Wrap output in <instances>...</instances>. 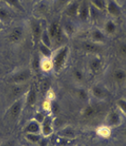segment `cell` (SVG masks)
I'll return each mask as SVG.
<instances>
[{
	"label": "cell",
	"instance_id": "44dd1931",
	"mask_svg": "<svg viewBox=\"0 0 126 146\" xmlns=\"http://www.w3.org/2000/svg\"><path fill=\"white\" fill-rule=\"evenodd\" d=\"M103 31L106 35V36H111L116 33L117 31V25L112 19H107L106 21L103 23Z\"/></svg>",
	"mask_w": 126,
	"mask_h": 146
},
{
	"label": "cell",
	"instance_id": "7dc6e473",
	"mask_svg": "<svg viewBox=\"0 0 126 146\" xmlns=\"http://www.w3.org/2000/svg\"><path fill=\"white\" fill-rule=\"evenodd\" d=\"M123 135H124V136L126 137V128H125V129L123 130Z\"/></svg>",
	"mask_w": 126,
	"mask_h": 146
},
{
	"label": "cell",
	"instance_id": "30bf717a",
	"mask_svg": "<svg viewBox=\"0 0 126 146\" xmlns=\"http://www.w3.org/2000/svg\"><path fill=\"white\" fill-rule=\"evenodd\" d=\"M54 133V119L51 114H47L41 123V134L43 137H49Z\"/></svg>",
	"mask_w": 126,
	"mask_h": 146
},
{
	"label": "cell",
	"instance_id": "f35d334b",
	"mask_svg": "<svg viewBox=\"0 0 126 146\" xmlns=\"http://www.w3.org/2000/svg\"><path fill=\"white\" fill-rule=\"evenodd\" d=\"M45 99L51 101V102H54L55 99V93L54 91V89H52L51 87L45 92Z\"/></svg>",
	"mask_w": 126,
	"mask_h": 146
},
{
	"label": "cell",
	"instance_id": "836d02e7",
	"mask_svg": "<svg viewBox=\"0 0 126 146\" xmlns=\"http://www.w3.org/2000/svg\"><path fill=\"white\" fill-rule=\"evenodd\" d=\"M116 106L120 110V112L126 117V99L124 98L118 99L116 101Z\"/></svg>",
	"mask_w": 126,
	"mask_h": 146
},
{
	"label": "cell",
	"instance_id": "ac0fdd59",
	"mask_svg": "<svg viewBox=\"0 0 126 146\" xmlns=\"http://www.w3.org/2000/svg\"><path fill=\"white\" fill-rule=\"evenodd\" d=\"M108 15L112 16L113 17H118L122 15V9L118 5V3L114 0H109L107 1L106 5V10H105Z\"/></svg>",
	"mask_w": 126,
	"mask_h": 146
},
{
	"label": "cell",
	"instance_id": "277c9868",
	"mask_svg": "<svg viewBox=\"0 0 126 146\" xmlns=\"http://www.w3.org/2000/svg\"><path fill=\"white\" fill-rule=\"evenodd\" d=\"M26 36V29L23 26L14 27L7 36V40L11 44H17L21 43Z\"/></svg>",
	"mask_w": 126,
	"mask_h": 146
},
{
	"label": "cell",
	"instance_id": "4316f807",
	"mask_svg": "<svg viewBox=\"0 0 126 146\" xmlns=\"http://www.w3.org/2000/svg\"><path fill=\"white\" fill-rule=\"evenodd\" d=\"M75 95L76 97L81 101L83 103H87L89 101V97H90V93L87 91L86 89H84L82 86H79L76 91H75Z\"/></svg>",
	"mask_w": 126,
	"mask_h": 146
},
{
	"label": "cell",
	"instance_id": "8d00e7d4",
	"mask_svg": "<svg viewBox=\"0 0 126 146\" xmlns=\"http://www.w3.org/2000/svg\"><path fill=\"white\" fill-rule=\"evenodd\" d=\"M40 60H41V56L40 54H34V57L31 61V67L34 70H39L40 69Z\"/></svg>",
	"mask_w": 126,
	"mask_h": 146
},
{
	"label": "cell",
	"instance_id": "7c38bea8",
	"mask_svg": "<svg viewBox=\"0 0 126 146\" xmlns=\"http://www.w3.org/2000/svg\"><path fill=\"white\" fill-rule=\"evenodd\" d=\"M80 2H81V0H72V1L66 6V7L64 9V14H65V16L67 17V18H70V19L77 18Z\"/></svg>",
	"mask_w": 126,
	"mask_h": 146
},
{
	"label": "cell",
	"instance_id": "83f0119b",
	"mask_svg": "<svg viewBox=\"0 0 126 146\" xmlns=\"http://www.w3.org/2000/svg\"><path fill=\"white\" fill-rule=\"evenodd\" d=\"M59 136H61L64 139H69L72 140L74 139L75 136H76V133H75V131L71 128V127H65L64 129H62L61 131H59L58 133Z\"/></svg>",
	"mask_w": 126,
	"mask_h": 146
},
{
	"label": "cell",
	"instance_id": "f907efd6",
	"mask_svg": "<svg viewBox=\"0 0 126 146\" xmlns=\"http://www.w3.org/2000/svg\"><path fill=\"white\" fill-rule=\"evenodd\" d=\"M14 146H15V145H14Z\"/></svg>",
	"mask_w": 126,
	"mask_h": 146
},
{
	"label": "cell",
	"instance_id": "d6a6232c",
	"mask_svg": "<svg viewBox=\"0 0 126 146\" xmlns=\"http://www.w3.org/2000/svg\"><path fill=\"white\" fill-rule=\"evenodd\" d=\"M39 43H42L43 44H44V46L53 48L52 40H51V37H50V36H49V34L47 32V29L46 28L44 29V31H43V33L41 35V37H40Z\"/></svg>",
	"mask_w": 126,
	"mask_h": 146
},
{
	"label": "cell",
	"instance_id": "74e56055",
	"mask_svg": "<svg viewBox=\"0 0 126 146\" xmlns=\"http://www.w3.org/2000/svg\"><path fill=\"white\" fill-rule=\"evenodd\" d=\"M42 107H43V111L45 113H51V107H52V102L49 100L45 99L43 104H42Z\"/></svg>",
	"mask_w": 126,
	"mask_h": 146
},
{
	"label": "cell",
	"instance_id": "8fae6325",
	"mask_svg": "<svg viewBox=\"0 0 126 146\" xmlns=\"http://www.w3.org/2000/svg\"><path fill=\"white\" fill-rule=\"evenodd\" d=\"M90 40L92 42L98 44H103L106 42L107 36L103 31V29L98 27H94L90 32Z\"/></svg>",
	"mask_w": 126,
	"mask_h": 146
},
{
	"label": "cell",
	"instance_id": "60d3db41",
	"mask_svg": "<svg viewBox=\"0 0 126 146\" xmlns=\"http://www.w3.org/2000/svg\"><path fill=\"white\" fill-rule=\"evenodd\" d=\"M118 51L123 57L126 58V43H122V44H119Z\"/></svg>",
	"mask_w": 126,
	"mask_h": 146
},
{
	"label": "cell",
	"instance_id": "d590c367",
	"mask_svg": "<svg viewBox=\"0 0 126 146\" xmlns=\"http://www.w3.org/2000/svg\"><path fill=\"white\" fill-rule=\"evenodd\" d=\"M46 116H47V113L45 112H44V111H37V112L34 113L33 119H34L39 123H42Z\"/></svg>",
	"mask_w": 126,
	"mask_h": 146
},
{
	"label": "cell",
	"instance_id": "9a60e30c",
	"mask_svg": "<svg viewBox=\"0 0 126 146\" xmlns=\"http://www.w3.org/2000/svg\"><path fill=\"white\" fill-rule=\"evenodd\" d=\"M23 132L25 133H41V123L34 119H31L25 124Z\"/></svg>",
	"mask_w": 126,
	"mask_h": 146
},
{
	"label": "cell",
	"instance_id": "3957f363",
	"mask_svg": "<svg viewBox=\"0 0 126 146\" xmlns=\"http://www.w3.org/2000/svg\"><path fill=\"white\" fill-rule=\"evenodd\" d=\"M46 29L50 37H51L53 47L54 44L61 43L63 41V36H65L63 32L62 25L59 21H53Z\"/></svg>",
	"mask_w": 126,
	"mask_h": 146
},
{
	"label": "cell",
	"instance_id": "b9f144b4",
	"mask_svg": "<svg viewBox=\"0 0 126 146\" xmlns=\"http://www.w3.org/2000/svg\"><path fill=\"white\" fill-rule=\"evenodd\" d=\"M60 112V107L58 104H56L55 102H52V107H51V113L54 114H56Z\"/></svg>",
	"mask_w": 126,
	"mask_h": 146
},
{
	"label": "cell",
	"instance_id": "ab89813d",
	"mask_svg": "<svg viewBox=\"0 0 126 146\" xmlns=\"http://www.w3.org/2000/svg\"><path fill=\"white\" fill-rule=\"evenodd\" d=\"M72 0H55V7H61V8H65L67 5L71 2Z\"/></svg>",
	"mask_w": 126,
	"mask_h": 146
},
{
	"label": "cell",
	"instance_id": "9c48e42d",
	"mask_svg": "<svg viewBox=\"0 0 126 146\" xmlns=\"http://www.w3.org/2000/svg\"><path fill=\"white\" fill-rule=\"evenodd\" d=\"M61 25H62L63 32L66 37L68 38L73 37L74 35L77 33V26H76V24L74 22L73 19L66 18Z\"/></svg>",
	"mask_w": 126,
	"mask_h": 146
},
{
	"label": "cell",
	"instance_id": "1f68e13d",
	"mask_svg": "<svg viewBox=\"0 0 126 146\" xmlns=\"http://www.w3.org/2000/svg\"><path fill=\"white\" fill-rule=\"evenodd\" d=\"M25 138L28 143L32 144H38L43 138L41 133H25Z\"/></svg>",
	"mask_w": 126,
	"mask_h": 146
},
{
	"label": "cell",
	"instance_id": "7bdbcfd3",
	"mask_svg": "<svg viewBox=\"0 0 126 146\" xmlns=\"http://www.w3.org/2000/svg\"><path fill=\"white\" fill-rule=\"evenodd\" d=\"M0 146H14V143L11 142V141H8V142H6L2 144H0Z\"/></svg>",
	"mask_w": 126,
	"mask_h": 146
},
{
	"label": "cell",
	"instance_id": "52a82bcc",
	"mask_svg": "<svg viewBox=\"0 0 126 146\" xmlns=\"http://www.w3.org/2000/svg\"><path fill=\"white\" fill-rule=\"evenodd\" d=\"M77 18L80 22L86 23L90 21V3L89 0H81L78 10Z\"/></svg>",
	"mask_w": 126,
	"mask_h": 146
},
{
	"label": "cell",
	"instance_id": "681fc988",
	"mask_svg": "<svg viewBox=\"0 0 126 146\" xmlns=\"http://www.w3.org/2000/svg\"><path fill=\"white\" fill-rule=\"evenodd\" d=\"M44 1H50V0H44Z\"/></svg>",
	"mask_w": 126,
	"mask_h": 146
},
{
	"label": "cell",
	"instance_id": "8992f818",
	"mask_svg": "<svg viewBox=\"0 0 126 146\" xmlns=\"http://www.w3.org/2000/svg\"><path fill=\"white\" fill-rule=\"evenodd\" d=\"M24 104H25V99H23V98H19L16 101H14L8 108L7 114H8L9 118L13 121L17 120L22 112Z\"/></svg>",
	"mask_w": 126,
	"mask_h": 146
},
{
	"label": "cell",
	"instance_id": "484cf974",
	"mask_svg": "<svg viewBox=\"0 0 126 146\" xmlns=\"http://www.w3.org/2000/svg\"><path fill=\"white\" fill-rule=\"evenodd\" d=\"M96 134L101 138L107 139L111 136V134H112V129L106 124L101 125V126H99L96 129Z\"/></svg>",
	"mask_w": 126,
	"mask_h": 146
},
{
	"label": "cell",
	"instance_id": "f1b7e54d",
	"mask_svg": "<svg viewBox=\"0 0 126 146\" xmlns=\"http://www.w3.org/2000/svg\"><path fill=\"white\" fill-rule=\"evenodd\" d=\"M21 85L23 84H13V86L10 88L9 91V96L11 99H13V102L16 101L21 97H18L19 95H21L22 94V90H21Z\"/></svg>",
	"mask_w": 126,
	"mask_h": 146
},
{
	"label": "cell",
	"instance_id": "ee69618b",
	"mask_svg": "<svg viewBox=\"0 0 126 146\" xmlns=\"http://www.w3.org/2000/svg\"><path fill=\"white\" fill-rule=\"evenodd\" d=\"M3 28H4V24L1 21H0V32H2Z\"/></svg>",
	"mask_w": 126,
	"mask_h": 146
},
{
	"label": "cell",
	"instance_id": "c3c4849f",
	"mask_svg": "<svg viewBox=\"0 0 126 146\" xmlns=\"http://www.w3.org/2000/svg\"><path fill=\"white\" fill-rule=\"evenodd\" d=\"M48 146H55L54 144H48Z\"/></svg>",
	"mask_w": 126,
	"mask_h": 146
},
{
	"label": "cell",
	"instance_id": "7402d4cb",
	"mask_svg": "<svg viewBox=\"0 0 126 146\" xmlns=\"http://www.w3.org/2000/svg\"><path fill=\"white\" fill-rule=\"evenodd\" d=\"M40 70L44 74H51L54 72V64L51 58L41 57L40 60Z\"/></svg>",
	"mask_w": 126,
	"mask_h": 146
},
{
	"label": "cell",
	"instance_id": "2e32d148",
	"mask_svg": "<svg viewBox=\"0 0 126 146\" xmlns=\"http://www.w3.org/2000/svg\"><path fill=\"white\" fill-rule=\"evenodd\" d=\"M13 18V10L0 2V21L3 24L9 23Z\"/></svg>",
	"mask_w": 126,
	"mask_h": 146
},
{
	"label": "cell",
	"instance_id": "d4e9b609",
	"mask_svg": "<svg viewBox=\"0 0 126 146\" xmlns=\"http://www.w3.org/2000/svg\"><path fill=\"white\" fill-rule=\"evenodd\" d=\"M37 50L38 54H40L41 57H46V58H51L53 54V48L46 46L43 44L42 43H38L37 44Z\"/></svg>",
	"mask_w": 126,
	"mask_h": 146
},
{
	"label": "cell",
	"instance_id": "5b68a950",
	"mask_svg": "<svg viewBox=\"0 0 126 146\" xmlns=\"http://www.w3.org/2000/svg\"><path fill=\"white\" fill-rule=\"evenodd\" d=\"M44 29V28H43V25L40 19L31 18L29 20V30H30V33H31L33 42L36 44H38Z\"/></svg>",
	"mask_w": 126,
	"mask_h": 146
},
{
	"label": "cell",
	"instance_id": "bcb514c9",
	"mask_svg": "<svg viewBox=\"0 0 126 146\" xmlns=\"http://www.w3.org/2000/svg\"><path fill=\"white\" fill-rule=\"evenodd\" d=\"M2 74H3V70H2V68H0V77L2 76Z\"/></svg>",
	"mask_w": 126,
	"mask_h": 146
},
{
	"label": "cell",
	"instance_id": "5bb4252c",
	"mask_svg": "<svg viewBox=\"0 0 126 146\" xmlns=\"http://www.w3.org/2000/svg\"><path fill=\"white\" fill-rule=\"evenodd\" d=\"M103 65V59L101 58L99 55H93L92 58H91L88 64H87V66H88V70L90 73L92 74H97L101 71Z\"/></svg>",
	"mask_w": 126,
	"mask_h": 146
},
{
	"label": "cell",
	"instance_id": "ba28073f",
	"mask_svg": "<svg viewBox=\"0 0 126 146\" xmlns=\"http://www.w3.org/2000/svg\"><path fill=\"white\" fill-rule=\"evenodd\" d=\"M80 46H81V49L84 52L92 55H97L102 51L101 44H95L91 40H84V41L80 43Z\"/></svg>",
	"mask_w": 126,
	"mask_h": 146
},
{
	"label": "cell",
	"instance_id": "f546056e",
	"mask_svg": "<svg viewBox=\"0 0 126 146\" xmlns=\"http://www.w3.org/2000/svg\"><path fill=\"white\" fill-rule=\"evenodd\" d=\"M113 77L116 83H123L126 80V71L122 68L115 69L113 74Z\"/></svg>",
	"mask_w": 126,
	"mask_h": 146
},
{
	"label": "cell",
	"instance_id": "e0dca14e",
	"mask_svg": "<svg viewBox=\"0 0 126 146\" xmlns=\"http://www.w3.org/2000/svg\"><path fill=\"white\" fill-rule=\"evenodd\" d=\"M90 94L98 101H103L107 97V93L105 89L99 84L93 85L90 90Z\"/></svg>",
	"mask_w": 126,
	"mask_h": 146
},
{
	"label": "cell",
	"instance_id": "f6af8a7d",
	"mask_svg": "<svg viewBox=\"0 0 126 146\" xmlns=\"http://www.w3.org/2000/svg\"><path fill=\"white\" fill-rule=\"evenodd\" d=\"M24 2V3H31V2H33L34 0H21V2Z\"/></svg>",
	"mask_w": 126,
	"mask_h": 146
},
{
	"label": "cell",
	"instance_id": "cb8c5ba5",
	"mask_svg": "<svg viewBox=\"0 0 126 146\" xmlns=\"http://www.w3.org/2000/svg\"><path fill=\"white\" fill-rule=\"evenodd\" d=\"M97 108L94 106L93 104H87L83 110H82V116L84 119H90V118H93L94 117L95 115L97 113Z\"/></svg>",
	"mask_w": 126,
	"mask_h": 146
},
{
	"label": "cell",
	"instance_id": "7a4b0ae2",
	"mask_svg": "<svg viewBox=\"0 0 126 146\" xmlns=\"http://www.w3.org/2000/svg\"><path fill=\"white\" fill-rule=\"evenodd\" d=\"M31 76L32 71L30 68H19L9 74L8 81L12 84H25L29 81Z\"/></svg>",
	"mask_w": 126,
	"mask_h": 146
},
{
	"label": "cell",
	"instance_id": "d6986e66",
	"mask_svg": "<svg viewBox=\"0 0 126 146\" xmlns=\"http://www.w3.org/2000/svg\"><path fill=\"white\" fill-rule=\"evenodd\" d=\"M37 101V93L34 86H31L26 94L25 97V104L27 107H33L36 104Z\"/></svg>",
	"mask_w": 126,
	"mask_h": 146
},
{
	"label": "cell",
	"instance_id": "4fadbf2b",
	"mask_svg": "<svg viewBox=\"0 0 126 146\" xmlns=\"http://www.w3.org/2000/svg\"><path fill=\"white\" fill-rule=\"evenodd\" d=\"M105 123H106V125H108L111 128L118 127L123 123L122 115L117 111H112L107 114L106 118H105Z\"/></svg>",
	"mask_w": 126,
	"mask_h": 146
},
{
	"label": "cell",
	"instance_id": "e575fe53",
	"mask_svg": "<svg viewBox=\"0 0 126 146\" xmlns=\"http://www.w3.org/2000/svg\"><path fill=\"white\" fill-rule=\"evenodd\" d=\"M100 12L99 10H97L96 8H94L92 5L90 4V21H97V19L99 18V15Z\"/></svg>",
	"mask_w": 126,
	"mask_h": 146
},
{
	"label": "cell",
	"instance_id": "4dcf8cb0",
	"mask_svg": "<svg viewBox=\"0 0 126 146\" xmlns=\"http://www.w3.org/2000/svg\"><path fill=\"white\" fill-rule=\"evenodd\" d=\"M89 3L100 12H104L106 10L107 0H89Z\"/></svg>",
	"mask_w": 126,
	"mask_h": 146
},
{
	"label": "cell",
	"instance_id": "ffe728a7",
	"mask_svg": "<svg viewBox=\"0 0 126 146\" xmlns=\"http://www.w3.org/2000/svg\"><path fill=\"white\" fill-rule=\"evenodd\" d=\"M0 2L6 5L9 8H11L15 12H20V13L26 12V9L24 8L21 0H0Z\"/></svg>",
	"mask_w": 126,
	"mask_h": 146
},
{
	"label": "cell",
	"instance_id": "6da1fadb",
	"mask_svg": "<svg viewBox=\"0 0 126 146\" xmlns=\"http://www.w3.org/2000/svg\"><path fill=\"white\" fill-rule=\"evenodd\" d=\"M69 54L70 48L67 44H63L54 50L51 57L54 64V72L60 73L64 68L65 64L67 63Z\"/></svg>",
	"mask_w": 126,
	"mask_h": 146
},
{
	"label": "cell",
	"instance_id": "603a6c76",
	"mask_svg": "<svg viewBox=\"0 0 126 146\" xmlns=\"http://www.w3.org/2000/svg\"><path fill=\"white\" fill-rule=\"evenodd\" d=\"M72 78L74 80V83H76L79 85H82L84 83V80H85V74L83 71L82 69H79V68H74L72 73Z\"/></svg>",
	"mask_w": 126,
	"mask_h": 146
}]
</instances>
